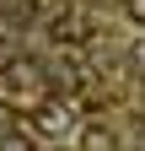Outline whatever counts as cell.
Wrapping results in <instances>:
<instances>
[{
  "mask_svg": "<svg viewBox=\"0 0 145 151\" xmlns=\"http://www.w3.org/2000/svg\"><path fill=\"white\" fill-rule=\"evenodd\" d=\"M134 60H140V70H145V43H140V49H134Z\"/></svg>",
  "mask_w": 145,
  "mask_h": 151,
  "instance_id": "5",
  "label": "cell"
},
{
  "mask_svg": "<svg viewBox=\"0 0 145 151\" xmlns=\"http://www.w3.org/2000/svg\"><path fill=\"white\" fill-rule=\"evenodd\" d=\"M81 151H118V140H113L107 124H86L81 129Z\"/></svg>",
  "mask_w": 145,
  "mask_h": 151,
  "instance_id": "2",
  "label": "cell"
},
{
  "mask_svg": "<svg viewBox=\"0 0 145 151\" xmlns=\"http://www.w3.org/2000/svg\"><path fill=\"white\" fill-rule=\"evenodd\" d=\"M65 129H70V113H65L59 103L38 108V135H43V140H65Z\"/></svg>",
  "mask_w": 145,
  "mask_h": 151,
  "instance_id": "1",
  "label": "cell"
},
{
  "mask_svg": "<svg viewBox=\"0 0 145 151\" xmlns=\"http://www.w3.org/2000/svg\"><path fill=\"white\" fill-rule=\"evenodd\" d=\"M0 151H38V146H32V140H16V135H6V140H0Z\"/></svg>",
  "mask_w": 145,
  "mask_h": 151,
  "instance_id": "3",
  "label": "cell"
},
{
  "mask_svg": "<svg viewBox=\"0 0 145 151\" xmlns=\"http://www.w3.org/2000/svg\"><path fill=\"white\" fill-rule=\"evenodd\" d=\"M129 16H134V22H145V0H129Z\"/></svg>",
  "mask_w": 145,
  "mask_h": 151,
  "instance_id": "4",
  "label": "cell"
}]
</instances>
